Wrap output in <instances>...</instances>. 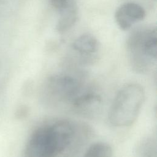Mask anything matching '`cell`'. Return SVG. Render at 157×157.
Returning a JSON list of instances; mask_svg holds the SVG:
<instances>
[{
	"label": "cell",
	"instance_id": "obj_12",
	"mask_svg": "<svg viewBox=\"0 0 157 157\" xmlns=\"http://www.w3.org/2000/svg\"><path fill=\"white\" fill-rule=\"evenodd\" d=\"M51 4L53 7L58 10H60L66 6L70 0H50Z\"/></svg>",
	"mask_w": 157,
	"mask_h": 157
},
{
	"label": "cell",
	"instance_id": "obj_7",
	"mask_svg": "<svg viewBox=\"0 0 157 157\" xmlns=\"http://www.w3.org/2000/svg\"><path fill=\"white\" fill-rule=\"evenodd\" d=\"M59 10V17L56 25V31L60 34L69 30L76 23L78 9L75 2L70 0Z\"/></svg>",
	"mask_w": 157,
	"mask_h": 157
},
{
	"label": "cell",
	"instance_id": "obj_10",
	"mask_svg": "<svg viewBox=\"0 0 157 157\" xmlns=\"http://www.w3.org/2000/svg\"><path fill=\"white\" fill-rule=\"evenodd\" d=\"M113 149L105 142H96L89 145L83 153L82 157H112Z\"/></svg>",
	"mask_w": 157,
	"mask_h": 157
},
{
	"label": "cell",
	"instance_id": "obj_3",
	"mask_svg": "<svg viewBox=\"0 0 157 157\" xmlns=\"http://www.w3.org/2000/svg\"><path fill=\"white\" fill-rule=\"evenodd\" d=\"M129 59L134 71L147 72L156 60L157 37L156 29L139 31L128 43Z\"/></svg>",
	"mask_w": 157,
	"mask_h": 157
},
{
	"label": "cell",
	"instance_id": "obj_1",
	"mask_svg": "<svg viewBox=\"0 0 157 157\" xmlns=\"http://www.w3.org/2000/svg\"><path fill=\"white\" fill-rule=\"evenodd\" d=\"M77 131L72 123L64 120L40 125L29 136L22 157H59L68 151Z\"/></svg>",
	"mask_w": 157,
	"mask_h": 157
},
{
	"label": "cell",
	"instance_id": "obj_5",
	"mask_svg": "<svg viewBox=\"0 0 157 157\" xmlns=\"http://www.w3.org/2000/svg\"><path fill=\"white\" fill-rule=\"evenodd\" d=\"M145 17V9L139 4L126 2L120 5L115 13V20L122 30L130 29L135 23L142 21Z\"/></svg>",
	"mask_w": 157,
	"mask_h": 157
},
{
	"label": "cell",
	"instance_id": "obj_2",
	"mask_svg": "<svg viewBox=\"0 0 157 157\" xmlns=\"http://www.w3.org/2000/svg\"><path fill=\"white\" fill-rule=\"evenodd\" d=\"M145 91L139 83L123 85L117 93L111 105L109 119L118 128L128 127L136 121L145 101Z\"/></svg>",
	"mask_w": 157,
	"mask_h": 157
},
{
	"label": "cell",
	"instance_id": "obj_8",
	"mask_svg": "<svg viewBox=\"0 0 157 157\" xmlns=\"http://www.w3.org/2000/svg\"><path fill=\"white\" fill-rule=\"evenodd\" d=\"M72 48L82 58H87L97 52L99 43L96 37L93 34H83L73 42Z\"/></svg>",
	"mask_w": 157,
	"mask_h": 157
},
{
	"label": "cell",
	"instance_id": "obj_4",
	"mask_svg": "<svg viewBox=\"0 0 157 157\" xmlns=\"http://www.w3.org/2000/svg\"><path fill=\"white\" fill-rule=\"evenodd\" d=\"M84 89L82 83L76 77L67 74H57L45 80L42 96L44 101L49 104L69 105Z\"/></svg>",
	"mask_w": 157,
	"mask_h": 157
},
{
	"label": "cell",
	"instance_id": "obj_11",
	"mask_svg": "<svg viewBox=\"0 0 157 157\" xmlns=\"http://www.w3.org/2000/svg\"><path fill=\"white\" fill-rule=\"evenodd\" d=\"M12 10V0H0V19L8 17Z\"/></svg>",
	"mask_w": 157,
	"mask_h": 157
},
{
	"label": "cell",
	"instance_id": "obj_6",
	"mask_svg": "<svg viewBox=\"0 0 157 157\" xmlns=\"http://www.w3.org/2000/svg\"><path fill=\"white\" fill-rule=\"evenodd\" d=\"M69 105L78 114L86 117L93 116L100 109L101 98L96 91L85 88Z\"/></svg>",
	"mask_w": 157,
	"mask_h": 157
},
{
	"label": "cell",
	"instance_id": "obj_9",
	"mask_svg": "<svg viewBox=\"0 0 157 157\" xmlns=\"http://www.w3.org/2000/svg\"><path fill=\"white\" fill-rule=\"evenodd\" d=\"M156 145V140L154 137H143L136 145L133 157H157Z\"/></svg>",
	"mask_w": 157,
	"mask_h": 157
}]
</instances>
